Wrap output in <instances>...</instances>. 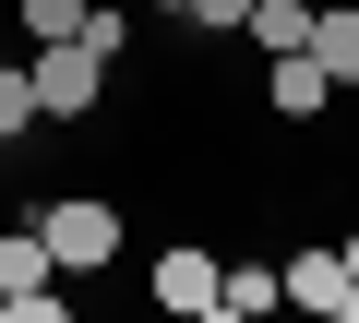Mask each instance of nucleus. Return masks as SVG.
<instances>
[{
    "label": "nucleus",
    "mask_w": 359,
    "mask_h": 323,
    "mask_svg": "<svg viewBox=\"0 0 359 323\" xmlns=\"http://www.w3.org/2000/svg\"><path fill=\"white\" fill-rule=\"evenodd\" d=\"M108 72H120V48L84 25V36H48L36 60H25V84H36V120H96L108 108Z\"/></svg>",
    "instance_id": "nucleus-1"
},
{
    "label": "nucleus",
    "mask_w": 359,
    "mask_h": 323,
    "mask_svg": "<svg viewBox=\"0 0 359 323\" xmlns=\"http://www.w3.org/2000/svg\"><path fill=\"white\" fill-rule=\"evenodd\" d=\"M335 252H347V287H359V228H347V240H335Z\"/></svg>",
    "instance_id": "nucleus-13"
},
{
    "label": "nucleus",
    "mask_w": 359,
    "mask_h": 323,
    "mask_svg": "<svg viewBox=\"0 0 359 323\" xmlns=\"http://www.w3.org/2000/svg\"><path fill=\"white\" fill-rule=\"evenodd\" d=\"M264 311H287V275L276 263H228L216 275V323H264Z\"/></svg>",
    "instance_id": "nucleus-6"
},
{
    "label": "nucleus",
    "mask_w": 359,
    "mask_h": 323,
    "mask_svg": "<svg viewBox=\"0 0 359 323\" xmlns=\"http://www.w3.org/2000/svg\"><path fill=\"white\" fill-rule=\"evenodd\" d=\"M240 36L276 60V48H311V0H252V13H240Z\"/></svg>",
    "instance_id": "nucleus-8"
},
{
    "label": "nucleus",
    "mask_w": 359,
    "mask_h": 323,
    "mask_svg": "<svg viewBox=\"0 0 359 323\" xmlns=\"http://www.w3.org/2000/svg\"><path fill=\"white\" fill-rule=\"evenodd\" d=\"M156 13H192V0H156Z\"/></svg>",
    "instance_id": "nucleus-14"
},
{
    "label": "nucleus",
    "mask_w": 359,
    "mask_h": 323,
    "mask_svg": "<svg viewBox=\"0 0 359 323\" xmlns=\"http://www.w3.org/2000/svg\"><path fill=\"white\" fill-rule=\"evenodd\" d=\"M240 13H252V0H192L180 25H204V36H240Z\"/></svg>",
    "instance_id": "nucleus-12"
},
{
    "label": "nucleus",
    "mask_w": 359,
    "mask_h": 323,
    "mask_svg": "<svg viewBox=\"0 0 359 323\" xmlns=\"http://www.w3.org/2000/svg\"><path fill=\"white\" fill-rule=\"evenodd\" d=\"M36 240H48L60 275H108V263H120V204H108V192H48V204H36Z\"/></svg>",
    "instance_id": "nucleus-2"
},
{
    "label": "nucleus",
    "mask_w": 359,
    "mask_h": 323,
    "mask_svg": "<svg viewBox=\"0 0 359 323\" xmlns=\"http://www.w3.org/2000/svg\"><path fill=\"white\" fill-rule=\"evenodd\" d=\"M276 275H287V311H347V252H335V240H323V252H287Z\"/></svg>",
    "instance_id": "nucleus-5"
},
{
    "label": "nucleus",
    "mask_w": 359,
    "mask_h": 323,
    "mask_svg": "<svg viewBox=\"0 0 359 323\" xmlns=\"http://www.w3.org/2000/svg\"><path fill=\"white\" fill-rule=\"evenodd\" d=\"M84 13H96V0H25V36L48 48V36H84Z\"/></svg>",
    "instance_id": "nucleus-11"
},
{
    "label": "nucleus",
    "mask_w": 359,
    "mask_h": 323,
    "mask_svg": "<svg viewBox=\"0 0 359 323\" xmlns=\"http://www.w3.org/2000/svg\"><path fill=\"white\" fill-rule=\"evenodd\" d=\"M36 275H60V263H48V240L25 216V228H0V287H36Z\"/></svg>",
    "instance_id": "nucleus-9"
},
{
    "label": "nucleus",
    "mask_w": 359,
    "mask_h": 323,
    "mask_svg": "<svg viewBox=\"0 0 359 323\" xmlns=\"http://www.w3.org/2000/svg\"><path fill=\"white\" fill-rule=\"evenodd\" d=\"M264 96H276V120H323V108H335L347 84H335V72H323L311 48H276V84H264Z\"/></svg>",
    "instance_id": "nucleus-4"
},
{
    "label": "nucleus",
    "mask_w": 359,
    "mask_h": 323,
    "mask_svg": "<svg viewBox=\"0 0 359 323\" xmlns=\"http://www.w3.org/2000/svg\"><path fill=\"white\" fill-rule=\"evenodd\" d=\"M0 323H72V299H60V275H36V287H0Z\"/></svg>",
    "instance_id": "nucleus-10"
},
{
    "label": "nucleus",
    "mask_w": 359,
    "mask_h": 323,
    "mask_svg": "<svg viewBox=\"0 0 359 323\" xmlns=\"http://www.w3.org/2000/svg\"><path fill=\"white\" fill-rule=\"evenodd\" d=\"M216 252H192V240H180V252H156V311H180V323H216Z\"/></svg>",
    "instance_id": "nucleus-3"
},
{
    "label": "nucleus",
    "mask_w": 359,
    "mask_h": 323,
    "mask_svg": "<svg viewBox=\"0 0 359 323\" xmlns=\"http://www.w3.org/2000/svg\"><path fill=\"white\" fill-rule=\"evenodd\" d=\"M311 60L335 84H359V0H311Z\"/></svg>",
    "instance_id": "nucleus-7"
}]
</instances>
